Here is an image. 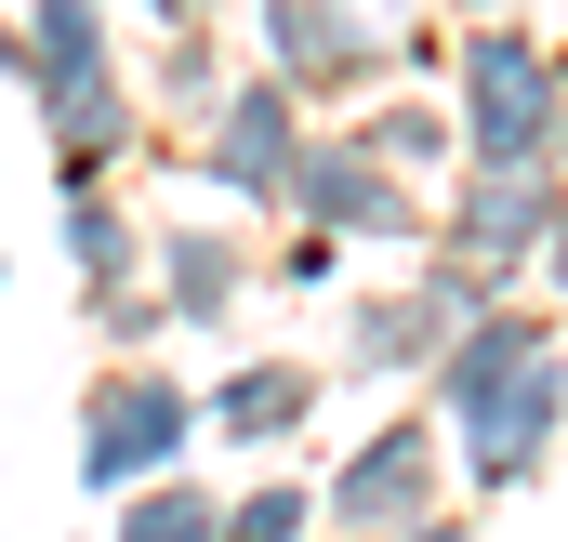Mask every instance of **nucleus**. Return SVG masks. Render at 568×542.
Masks as SVG:
<instances>
[{
	"label": "nucleus",
	"mask_w": 568,
	"mask_h": 542,
	"mask_svg": "<svg viewBox=\"0 0 568 542\" xmlns=\"http://www.w3.org/2000/svg\"><path fill=\"white\" fill-rule=\"evenodd\" d=\"M436 107H449V159H476V172L542 159L556 172V40L516 27V13L449 27V93Z\"/></svg>",
	"instance_id": "nucleus-1"
},
{
	"label": "nucleus",
	"mask_w": 568,
	"mask_h": 542,
	"mask_svg": "<svg viewBox=\"0 0 568 542\" xmlns=\"http://www.w3.org/2000/svg\"><path fill=\"white\" fill-rule=\"evenodd\" d=\"M185 450H199V384L159 371V358H106L93 398H80V490L120 503L145 476H185Z\"/></svg>",
	"instance_id": "nucleus-2"
},
{
	"label": "nucleus",
	"mask_w": 568,
	"mask_h": 542,
	"mask_svg": "<svg viewBox=\"0 0 568 542\" xmlns=\"http://www.w3.org/2000/svg\"><path fill=\"white\" fill-rule=\"evenodd\" d=\"M436 516H449V436H436V410L371 423L317 476V542H397V530H436Z\"/></svg>",
	"instance_id": "nucleus-3"
},
{
	"label": "nucleus",
	"mask_w": 568,
	"mask_h": 542,
	"mask_svg": "<svg viewBox=\"0 0 568 542\" xmlns=\"http://www.w3.org/2000/svg\"><path fill=\"white\" fill-rule=\"evenodd\" d=\"M556 436H568V344L516 358L489 398H463V410H449V463H463V490H476V503H516V490H542Z\"/></svg>",
	"instance_id": "nucleus-4"
},
{
	"label": "nucleus",
	"mask_w": 568,
	"mask_h": 542,
	"mask_svg": "<svg viewBox=\"0 0 568 542\" xmlns=\"http://www.w3.org/2000/svg\"><path fill=\"white\" fill-rule=\"evenodd\" d=\"M278 212H291V225H317V239H344V252H357V239H371V252H424V239H436V199H424V185H397L384 159H357V133H331V120L304 133Z\"/></svg>",
	"instance_id": "nucleus-5"
},
{
	"label": "nucleus",
	"mask_w": 568,
	"mask_h": 542,
	"mask_svg": "<svg viewBox=\"0 0 568 542\" xmlns=\"http://www.w3.org/2000/svg\"><path fill=\"white\" fill-rule=\"evenodd\" d=\"M252 67L291 80L304 107H371L397 80V40L357 0H252Z\"/></svg>",
	"instance_id": "nucleus-6"
},
{
	"label": "nucleus",
	"mask_w": 568,
	"mask_h": 542,
	"mask_svg": "<svg viewBox=\"0 0 568 542\" xmlns=\"http://www.w3.org/2000/svg\"><path fill=\"white\" fill-rule=\"evenodd\" d=\"M568 212V172H542V159H516V172H449V199H436V239L424 252H449V265L503 278V291H529V252H542V225Z\"/></svg>",
	"instance_id": "nucleus-7"
},
{
	"label": "nucleus",
	"mask_w": 568,
	"mask_h": 542,
	"mask_svg": "<svg viewBox=\"0 0 568 542\" xmlns=\"http://www.w3.org/2000/svg\"><path fill=\"white\" fill-rule=\"evenodd\" d=\"M304 133H317V107H304L291 80H265V67H239V80H225V107L199 120V185H225V199H239V225H252V212H278Z\"/></svg>",
	"instance_id": "nucleus-8"
},
{
	"label": "nucleus",
	"mask_w": 568,
	"mask_h": 542,
	"mask_svg": "<svg viewBox=\"0 0 568 542\" xmlns=\"http://www.w3.org/2000/svg\"><path fill=\"white\" fill-rule=\"evenodd\" d=\"M40 133H53V199H93L145 159V93H133V53L120 67H80V80H27Z\"/></svg>",
	"instance_id": "nucleus-9"
},
{
	"label": "nucleus",
	"mask_w": 568,
	"mask_h": 542,
	"mask_svg": "<svg viewBox=\"0 0 568 542\" xmlns=\"http://www.w3.org/2000/svg\"><path fill=\"white\" fill-rule=\"evenodd\" d=\"M145 291H159L172 331H239V304H252V225H225V212L145 225Z\"/></svg>",
	"instance_id": "nucleus-10"
},
{
	"label": "nucleus",
	"mask_w": 568,
	"mask_h": 542,
	"mask_svg": "<svg viewBox=\"0 0 568 542\" xmlns=\"http://www.w3.org/2000/svg\"><path fill=\"white\" fill-rule=\"evenodd\" d=\"M331 398V371L317 358H225V384H199V436H225V450H278L304 436Z\"/></svg>",
	"instance_id": "nucleus-11"
},
{
	"label": "nucleus",
	"mask_w": 568,
	"mask_h": 542,
	"mask_svg": "<svg viewBox=\"0 0 568 542\" xmlns=\"http://www.w3.org/2000/svg\"><path fill=\"white\" fill-rule=\"evenodd\" d=\"M542 344H568V331H556V304H529V291H516V304H489V318H463V331H449V344L424 358V398H436V423H449L463 398H489V384H503L516 358H542Z\"/></svg>",
	"instance_id": "nucleus-12"
},
{
	"label": "nucleus",
	"mask_w": 568,
	"mask_h": 542,
	"mask_svg": "<svg viewBox=\"0 0 568 542\" xmlns=\"http://www.w3.org/2000/svg\"><path fill=\"white\" fill-rule=\"evenodd\" d=\"M331 304H344V384H424L436 318H424L410 278H397V291H331Z\"/></svg>",
	"instance_id": "nucleus-13"
},
{
	"label": "nucleus",
	"mask_w": 568,
	"mask_h": 542,
	"mask_svg": "<svg viewBox=\"0 0 568 542\" xmlns=\"http://www.w3.org/2000/svg\"><path fill=\"white\" fill-rule=\"evenodd\" d=\"M67 278H80V304L93 291H145V212L120 199V185H93V199H67Z\"/></svg>",
	"instance_id": "nucleus-14"
},
{
	"label": "nucleus",
	"mask_w": 568,
	"mask_h": 542,
	"mask_svg": "<svg viewBox=\"0 0 568 542\" xmlns=\"http://www.w3.org/2000/svg\"><path fill=\"white\" fill-rule=\"evenodd\" d=\"M344 133H357V159H384L397 185L449 172V107H436V93H410V80H384L371 107H344Z\"/></svg>",
	"instance_id": "nucleus-15"
},
{
	"label": "nucleus",
	"mask_w": 568,
	"mask_h": 542,
	"mask_svg": "<svg viewBox=\"0 0 568 542\" xmlns=\"http://www.w3.org/2000/svg\"><path fill=\"white\" fill-rule=\"evenodd\" d=\"M80 67H120V13L106 0H27L13 80H80Z\"/></svg>",
	"instance_id": "nucleus-16"
},
{
	"label": "nucleus",
	"mask_w": 568,
	"mask_h": 542,
	"mask_svg": "<svg viewBox=\"0 0 568 542\" xmlns=\"http://www.w3.org/2000/svg\"><path fill=\"white\" fill-rule=\"evenodd\" d=\"M225 80H239V53H225V27H172L159 53H145V120H212L225 107Z\"/></svg>",
	"instance_id": "nucleus-17"
},
{
	"label": "nucleus",
	"mask_w": 568,
	"mask_h": 542,
	"mask_svg": "<svg viewBox=\"0 0 568 542\" xmlns=\"http://www.w3.org/2000/svg\"><path fill=\"white\" fill-rule=\"evenodd\" d=\"M212 542H317V490L304 476H252L212 503Z\"/></svg>",
	"instance_id": "nucleus-18"
},
{
	"label": "nucleus",
	"mask_w": 568,
	"mask_h": 542,
	"mask_svg": "<svg viewBox=\"0 0 568 542\" xmlns=\"http://www.w3.org/2000/svg\"><path fill=\"white\" fill-rule=\"evenodd\" d=\"M212 503L225 490H199V476H145V490H120V530L106 542H212Z\"/></svg>",
	"instance_id": "nucleus-19"
},
{
	"label": "nucleus",
	"mask_w": 568,
	"mask_h": 542,
	"mask_svg": "<svg viewBox=\"0 0 568 542\" xmlns=\"http://www.w3.org/2000/svg\"><path fill=\"white\" fill-rule=\"evenodd\" d=\"M410 291H424V318H436V344H449V331H463V318H489V304H516V291H503V278H476V265H449V252H424V278H410Z\"/></svg>",
	"instance_id": "nucleus-20"
},
{
	"label": "nucleus",
	"mask_w": 568,
	"mask_h": 542,
	"mask_svg": "<svg viewBox=\"0 0 568 542\" xmlns=\"http://www.w3.org/2000/svg\"><path fill=\"white\" fill-rule=\"evenodd\" d=\"M344 278V239H317V225H291L278 252H252V291H331Z\"/></svg>",
	"instance_id": "nucleus-21"
},
{
	"label": "nucleus",
	"mask_w": 568,
	"mask_h": 542,
	"mask_svg": "<svg viewBox=\"0 0 568 542\" xmlns=\"http://www.w3.org/2000/svg\"><path fill=\"white\" fill-rule=\"evenodd\" d=\"M80 318H93V344H106V358H159V331H172V318H159V291H93Z\"/></svg>",
	"instance_id": "nucleus-22"
},
{
	"label": "nucleus",
	"mask_w": 568,
	"mask_h": 542,
	"mask_svg": "<svg viewBox=\"0 0 568 542\" xmlns=\"http://www.w3.org/2000/svg\"><path fill=\"white\" fill-rule=\"evenodd\" d=\"M542 291H556V304H568V212H556V225H542V252H529V304H542Z\"/></svg>",
	"instance_id": "nucleus-23"
},
{
	"label": "nucleus",
	"mask_w": 568,
	"mask_h": 542,
	"mask_svg": "<svg viewBox=\"0 0 568 542\" xmlns=\"http://www.w3.org/2000/svg\"><path fill=\"white\" fill-rule=\"evenodd\" d=\"M145 27H159V40H172V27H225V0H133Z\"/></svg>",
	"instance_id": "nucleus-24"
},
{
	"label": "nucleus",
	"mask_w": 568,
	"mask_h": 542,
	"mask_svg": "<svg viewBox=\"0 0 568 542\" xmlns=\"http://www.w3.org/2000/svg\"><path fill=\"white\" fill-rule=\"evenodd\" d=\"M556 172H568V40H556Z\"/></svg>",
	"instance_id": "nucleus-25"
},
{
	"label": "nucleus",
	"mask_w": 568,
	"mask_h": 542,
	"mask_svg": "<svg viewBox=\"0 0 568 542\" xmlns=\"http://www.w3.org/2000/svg\"><path fill=\"white\" fill-rule=\"evenodd\" d=\"M397 542H463V516H436V530H397Z\"/></svg>",
	"instance_id": "nucleus-26"
}]
</instances>
